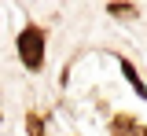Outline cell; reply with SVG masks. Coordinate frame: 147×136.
<instances>
[{
  "label": "cell",
  "mask_w": 147,
  "mask_h": 136,
  "mask_svg": "<svg viewBox=\"0 0 147 136\" xmlns=\"http://www.w3.org/2000/svg\"><path fill=\"white\" fill-rule=\"evenodd\" d=\"M110 136H147V125H140L132 114H114V121H110Z\"/></svg>",
  "instance_id": "obj_2"
},
{
  "label": "cell",
  "mask_w": 147,
  "mask_h": 136,
  "mask_svg": "<svg viewBox=\"0 0 147 136\" xmlns=\"http://www.w3.org/2000/svg\"><path fill=\"white\" fill-rule=\"evenodd\" d=\"M44 44H48V37H44V30L37 26V22H30L22 33H18V40H15V48H18V59H22V66L26 70H40L44 66Z\"/></svg>",
  "instance_id": "obj_1"
},
{
  "label": "cell",
  "mask_w": 147,
  "mask_h": 136,
  "mask_svg": "<svg viewBox=\"0 0 147 136\" xmlns=\"http://www.w3.org/2000/svg\"><path fill=\"white\" fill-rule=\"evenodd\" d=\"M107 15H114V19H136L140 7H136V4H118V0H110V4H107Z\"/></svg>",
  "instance_id": "obj_4"
},
{
  "label": "cell",
  "mask_w": 147,
  "mask_h": 136,
  "mask_svg": "<svg viewBox=\"0 0 147 136\" xmlns=\"http://www.w3.org/2000/svg\"><path fill=\"white\" fill-rule=\"evenodd\" d=\"M118 66H121V74H125V81L132 85V88H136V96H140V99H147V85H144V77L136 74V66H132L129 59H118Z\"/></svg>",
  "instance_id": "obj_3"
},
{
  "label": "cell",
  "mask_w": 147,
  "mask_h": 136,
  "mask_svg": "<svg viewBox=\"0 0 147 136\" xmlns=\"http://www.w3.org/2000/svg\"><path fill=\"white\" fill-rule=\"evenodd\" d=\"M26 133L30 136H48L44 133V118L40 114H26Z\"/></svg>",
  "instance_id": "obj_5"
}]
</instances>
